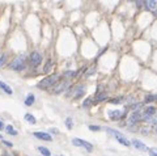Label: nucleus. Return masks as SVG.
I'll return each instance as SVG.
<instances>
[{"mask_svg": "<svg viewBox=\"0 0 157 156\" xmlns=\"http://www.w3.org/2000/svg\"><path fill=\"white\" fill-rule=\"evenodd\" d=\"M59 75H50V76L44 77V79H42L41 81L37 84V87L38 88H42V89H47V88L52 87L54 84H56L58 80H59Z\"/></svg>", "mask_w": 157, "mask_h": 156, "instance_id": "f257e3e1", "label": "nucleus"}, {"mask_svg": "<svg viewBox=\"0 0 157 156\" xmlns=\"http://www.w3.org/2000/svg\"><path fill=\"white\" fill-rule=\"evenodd\" d=\"M105 130H106L107 132H110V134H111L113 136H114L115 139H117L119 143H122L123 146H126V147H128V146H131V144H130V142H128V139H127V138H126L124 135H122V134H120V132L118 131V130L110 129V127H106V129H105Z\"/></svg>", "mask_w": 157, "mask_h": 156, "instance_id": "f03ea898", "label": "nucleus"}, {"mask_svg": "<svg viewBox=\"0 0 157 156\" xmlns=\"http://www.w3.org/2000/svg\"><path fill=\"white\" fill-rule=\"evenodd\" d=\"M9 67L12 70H15V71H21V70H24L25 68V58H24L22 55L16 56V58L10 62Z\"/></svg>", "mask_w": 157, "mask_h": 156, "instance_id": "7ed1b4c3", "label": "nucleus"}, {"mask_svg": "<svg viewBox=\"0 0 157 156\" xmlns=\"http://www.w3.org/2000/svg\"><path fill=\"white\" fill-rule=\"evenodd\" d=\"M29 62H30L31 67L39 66L41 62H42V55L38 53V51H33V53L30 54V56H29Z\"/></svg>", "mask_w": 157, "mask_h": 156, "instance_id": "20e7f679", "label": "nucleus"}, {"mask_svg": "<svg viewBox=\"0 0 157 156\" xmlns=\"http://www.w3.org/2000/svg\"><path fill=\"white\" fill-rule=\"evenodd\" d=\"M69 84H71L69 80H64V81H60L59 84H58L56 87L54 88L52 93H54V95H59V93H62V92H65V91H67V88H68V85H69Z\"/></svg>", "mask_w": 157, "mask_h": 156, "instance_id": "39448f33", "label": "nucleus"}, {"mask_svg": "<svg viewBox=\"0 0 157 156\" xmlns=\"http://www.w3.org/2000/svg\"><path fill=\"white\" fill-rule=\"evenodd\" d=\"M72 143H73L75 146H77V147H84V148H86L88 151H92V150H93V146H92L90 143L86 142V140L78 139V138H75V139H72Z\"/></svg>", "mask_w": 157, "mask_h": 156, "instance_id": "423d86ee", "label": "nucleus"}, {"mask_svg": "<svg viewBox=\"0 0 157 156\" xmlns=\"http://www.w3.org/2000/svg\"><path fill=\"white\" fill-rule=\"evenodd\" d=\"M154 114H156V108H153V106H148V108L144 110V113L141 114V119H151Z\"/></svg>", "mask_w": 157, "mask_h": 156, "instance_id": "0eeeda50", "label": "nucleus"}, {"mask_svg": "<svg viewBox=\"0 0 157 156\" xmlns=\"http://www.w3.org/2000/svg\"><path fill=\"white\" fill-rule=\"evenodd\" d=\"M141 119V113H139V111H132V114H131V117L128 118V125H135L136 122H139Z\"/></svg>", "mask_w": 157, "mask_h": 156, "instance_id": "6e6552de", "label": "nucleus"}, {"mask_svg": "<svg viewBox=\"0 0 157 156\" xmlns=\"http://www.w3.org/2000/svg\"><path fill=\"white\" fill-rule=\"evenodd\" d=\"M33 135L35 138H38V139H42V140H46V142H51L52 138L50 134H46V132H41V131H35L33 132Z\"/></svg>", "mask_w": 157, "mask_h": 156, "instance_id": "1a4fd4ad", "label": "nucleus"}, {"mask_svg": "<svg viewBox=\"0 0 157 156\" xmlns=\"http://www.w3.org/2000/svg\"><path fill=\"white\" fill-rule=\"evenodd\" d=\"M85 91H86V87H85V85H78V87L76 88L75 93H73V98H80L81 96L85 93Z\"/></svg>", "mask_w": 157, "mask_h": 156, "instance_id": "9d476101", "label": "nucleus"}, {"mask_svg": "<svg viewBox=\"0 0 157 156\" xmlns=\"http://www.w3.org/2000/svg\"><path fill=\"white\" fill-rule=\"evenodd\" d=\"M144 4H145V7L149 11H152V12L157 11V0H148V1H145Z\"/></svg>", "mask_w": 157, "mask_h": 156, "instance_id": "9b49d317", "label": "nucleus"}, {"mask_svg": "<svg viewBox=\"0 0 157 156\" xmlns=\"http://www.w3.org/2000/svg\"><path fill=\"white\" fill-rule=\"evenodd\" d=\"M132 144L135 146L138 150H141V151H147V150H148V148H147V146H144V143L140 142V140H138V139H133L132 140Z\"/></svg>", "mask_w": 157, "mask_h": 156, "instance_id": "f8f14e48", "label": "nucleus"}, {"mask_svg": "<svg viewBox=\"0 0 157 156\" xmlns=\"http://www.w3.org/2000/svg\"><path fill=\"white\" fill-rule=\"evenodd\" d=\"M0 88H1V89L4 91V92L7 93V95H12V93H13L12 88H10L9 85H7V84H5L4 81H0Z\"/></svg>", "mask_w": 157, "mask_h": 156, "instance_id": "ddd939ff", "label": "nucleus"}, {"mask_svg": "<svg viewBox=\"0 0 157 156\" xmlns=\"http://www.w3.org/2000/svg\"><path fill=\"white\" fill-rule=\"evenodd\" d=\"M109 117L111 119H119L122 117V113L119 110H111V111H109Z\"/></svg>", "mask_w": 157, "mask_h": 156, "instance_id": "4468645a", "label": "nucleus"}, {"mask_svg": "<svg viewBox=\"0 0 157 156\" xmlns=\"http://www.w3.org/2000/svg\"><path fill=\"white\" fill-rule=\"evenodd\" d=\"M106 98H107V95L104 92V93H98V95L94 97V101H105Z\"/></svg>", "mask_w": 157, "mask_h": 156, "instance_id": "2eb2a0df", "label": "nucleus"}, {"mask_svg": "<svg viewBox=\"0 0 157 156\" xmlns=\"http://www.w3.org/2000/svg\"><path fill=\"white\" fill-rule=\"evenodd\" d=\"M33 104H34V96L33 95H28V97H26V100H25V105L30 106V105H33Z\"/></svg>", "mask_w": 157, "mask_h": 156, "instance_id": "dca6fc26", "label": "nucleus"}, {"mask_svg": "<svg viewBox=\"0 0 157 156\" xmlns=\"http://www.w3.org/2000/svg\"><path fill=\"white\" fill-rule=\"evenodd\" d=\"M38 151L42 153L43 156H51V152H50V150H47L46 147H38Z\"/></svg>", "mask_w": 157, "mask_h": 156, "instance_id": "f3484780", "label": "nucleus"}, {"mask_svg": "<svg viewBox=\"0 0 157 156\" xmlns=\"http://www.w3.org/2000/svg\"><path fill=\"white\" fill-rule=\"evenodd\" d=\"M51 67H52V61H51V59H49V61H47V63H46V66H44V68H43L44 74H49L50 70H51Z\"/></svg>", "mask_w": 157, "mask_h": 156, "instance_id": "a211bd4d", "label": "nucleus"}, {"mask_svg": "<svg viewBox=\"0 0 157 156\" xmlns=\"http://www.w3.org/2000/svg\"><path fill=\"white\" fill-rule=\"evenodd\" d=\"M5 131H7V134H9V135H17V131H16L15 129H13V126H7L5 127Z\"/></svg>", "mask_w": 157, "mask_h": 156, "instance_id": "6ab92c4d", "label": "nucleus"}, {"mask_svg": "<svg viewBox=\"0 0 157 156\" xmlns=\"http://www.w3.org/2000/svg\"><path fill=\"white\" fill-rule=\"evenodd\" d=\"M25 119H26L28 122H30L31 125L35 123V118H34V117L31 116V114H29V113H26V114H25Z\"/></svg>", "mask_w": 157, "mask_h": 156, "instance_id": "aec40b11", "label": "nucleus"}, {"mask_svg": "<svg viewBox=\"0 0 157 156\" xmlns=\"http://www.w3.org/2000/svg\"><path fill=\"white\" fill-rule=\"evenodd\" d=\"M7 59H8V55H7V54H1V55H0V67L4 66L5 62H7Z\"/></svg>", "mask_w": 157, "mask_h": 156, "instance_id": "412c9836", "label": "nucleus"}, {"mask_svg": "<svg viewBox=\"0 0 157 156\" xmlns=\"http://www.w3.org/2000/svg\"><path fill=\"white\" fill-rule=\"evenodd\" d=\"M92 101H94V97H89V98H86L85 101H84V104H83V106L84 108H86V106H89L92 104Z\"/></svg>", "mask_w": 157, "mask_h": 156, "instance_id": "4be33fe9", "label": "nucleus"}, {"mask_svg": "<svg viewBox=\"0 0 157 156\" xmlns=\"http://www.w3.org/2000/svg\"><path fill=\"white\" fill-rule=\"evenodd\" d=\"M120 101H123V97H117V98H113V100H110V104H120Z\"/></svg>", "mask_w": 157, "mask_h": 156, "instance_id": "5701e85b", "label": "nucleus"}, {"mask_svg": "<svg viewBox=\"0 0 157 156\" xmlns=\"http://www.w3.org/2000/svg\"><path fill=\"white\" fill-rule=\"evenodd\" d=\"M65 125H67V129L71 130V129H72V119H71V118H67V121H65Z\"/></svg>", "mask_w": 157, "mask_h": 156, "instance_id": "b1692460", "label": "nucleus"}, {"mask_svg": "<svg viewBox=\"0 0 157 156\" xmlns=\"http://www.w3.org/2000/svg\"><path fill=\"white\" fill-rule=\"evenodd\" d=\"M94 72H96V67H90V68H89V71L88 72H86V76H90V75L92 74H94Z\"/></svg>", "mask_w": 157, "mask_h": 156, "instance_id": "393cba45", "label": "nucleus"}, {"mask_svg": "<svg viewBox=\"0 0 157 156\" xmlns=\"http://www.w3.org/2000/svg\"><path fill=\"white\" fill-rule=\"evenodd\" d=\"M76 75H77V72H72V71H68V72H65V76H68V77L76 76Z\"/></svg>", "mask_w": 157, "mask_h": 156, "instance_id": "a878e982", "label": "nucleus"}, {"mask_svg": "<svg viewBox=\"0 0 157 156\" xmlns=\"http://www.w3.org/2000/svg\"><path fill=\"white\" fill-rule=\"evenodd\" d=\"M156 100V96H147L145 97V102H149V101Z\"/></svg>", "mask_w": 157, "mask_h": 156, "instance_id": "bb28decb", "label": "nucleus"}, {"mask_svg": "<svg viewBox=\"0 0 157 156\" xmlns=\"http://www.w3.org/2000/svg\"><path fill=\"white\" fill-rule=\"evenodd\" d=\"M149 153H151L152 156H157V148H151V150H149Z\"/></svg>", "mask_w": 157, "mask_h": 156, "instance_id": "cd10ccee", "label": "nucleus"}, {"mask_svg": "<svg viewBox=\"0 0 157 156\" xmlns=\"http://www.w3.org/2000/svg\"><path fill=\"white\" fill-rule=\"evenodd\" d=\"M89 129L93 130V131H98V130H101V127H99V126H93V125H90V126H89Z\"/></svg>", "mask_w": 157, "mask_h": 156, "instance_id": "c85d7f7f", "label": "nucleus"}, {"mask_svg": "<svg viewBox=\"0 0 157 156\" xmlns=\"http://www.w3.org/2000/svg\"><path fill=\"white\" fill-rule=\"evenodd\" d=\"M3 143H4V144L7 146V147H12V146H13V143H10V142H7V140H3Z\"/></svg>", "mask_w": 157, "mask_h": 156, "instance_id": "c756f323", "label": "nucleus"}, {"mask_svg": "<svg viewBox=\"0 0 157 156\" xmlns=\"http://www.w3.org/2000/svg\"><path fill=\"white\" fill-rule=\"evenodd\" d=\"M3 129H4V123L0 121V130H3Z\"/></svg>", "mask_w": 157, "mask_h": 156, "instance_id": "7c9ffc66", "label": "nucleus"}, {"mask_svg": "<svg viewBox=\"0 0 157 156\" xmlns=\"http://www.w3.org/2000/svg\"><path fill=\"white\" fill-rule=\"evenodd\" d=\"M4 156H10V155H9V153H5V155H4Z\"/></svg>", "mask_w": 157, "mask_h": 156, "instance_id": "2f4dec72", "label": "nucleus"}, {"mask_svg": "<svg viewBox=\"0 0 157 156\" xmlns=\"http://www.w3.org/2000/svg\"><path fill=\"white\" fill-rule=\"evenodd\" d=\"M154 15H156V16H157V11H156V12H154Z\"/></svg>", "mask_w": 157, "mask_h": 156, "instance_id": "473e14b6", "label": "nucleus"}, {"mask_svg": "<svg viewBox=\"0 0 157 156\" xmlns=\"http://www.w3.org/2000/svg\"><path fill=\"white\" fill-rule=\"evenodd\" d=\"M0 139H1V135H0Z\"/></svg>", "mask_w": 157, "mask_h": 156, "instance_id": "72a5a7b5", "label": "nucleus"}, {"mask_svg": "<svg viewBox=\"0 0 157 156\" xmlns=\"http://www.w3.org/2000/svg\"><path fill=\"white\" fill-rule=\"evenodd\" d=\"M62 156H63V155H62Z\"/></svg>", "mask_w": 157, "mask_h": 156, "instance_id": "f704fd0d", "label": "nucleus"}]
</instances>
